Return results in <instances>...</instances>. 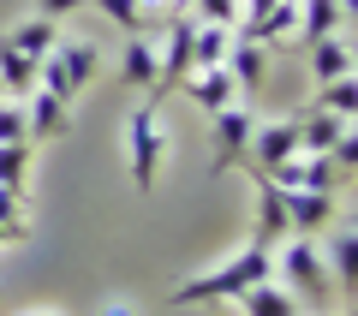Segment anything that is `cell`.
<instances>
[{"instance_id":"6da1fadb","label":"cell","mask_w":358,"mask_h":316,"mask_svg":"<svg viewBox=\"0 0 358 316\" xmlns=\"http://www.w3.org/2000/svg\"><path fill=\"white\" fill-rule=\"evenodd\" d=\"M257 280H275V245H245L239 257L215 268V275H197V280H179L167 292V304H239Z\"/></svg>"},{"instance_id":"7a4b0ae2","label":"cell","mask_w":358,"mask_h":316,"mask_svg":"<svg viewBox=\"0 0 358 316\" xmlns=\"http://www.w3.org/2000/svg\"><path fill=\"white\" fill-rule=\"evenodd\" d=\"M96 72H102L96 42H54V48L42 54V66H36V89H48L54 101L72 108V96H78L84 84H96Z\"/></svg>"},{"instance_id":"3957f363","label":"cell","mask_w":358,"mask_h":316,"mask_svg":"<svg viewBox=\"0 0 358 316\" xmlns=\"http://www.w3.org/2000/svg\"><path fill=\"white\" fill-rule=\"evenodd\" d=\"M162 150H167V138H162V101L150 96L138 114L126 120V155H131V185H138V191L155 185V173H162Z\"/></svg>"},{"instance_id":"277c9868","label":"cell","mask_w":358,"mask_h":316,"mask_svg":"<svg viewBox=\"0 0 358 316\" xmlns=\"http://www.w3.org/2000/svg\"><path fill=\"white\" fill-rule=\"evenodd\" d=\"M275 263H281V275H287V292H293V304H329V268H322V251L310 239H287V251L275 257Z\"/></svg>"},{"instance_id":"5b68a950","label":"cell","mask_w":358,"mask_h":316,"mask_svg":"<svg viewBox=\"0 0 358 316\" xmlns=\"http://www.w3.org/2000/svg\"><path fill=\"white\" fill-rule=\"evenodd\" d=\"M192 13H173V18H167V42H162V72H155V89H150V96L155 101H162L167 96V89H179V84H185V78H192Z\"/></svg>"},{"instance_id":"8992f818","label":"cell","mask_w":358,"mask_h":316,"mask_svg":"<svg viewBox=\"0 0 358 316\" xmlns=\"http://www.w3.org/2000/svg\"><path fill=\"white\" fill-rule=\"evenodd\" d=\"M281 191V185H275ZM281 215H287V239H310L334 221V191H281Z\"/></svg>"},{"instance_id":"52a82bcc","label":"cell","mask_w":358,"mask_h":316,"mask_svg":"<svg viewBox=\"0 0 358 316\" xmlns=\"http://www.w3.org/2000/svg\"><path fill=\"white\" fill-rule=\"evenodd\" d=\"M209 120H215V138H221L215 173H227V167H245V161H251V131H257V120L245 114V101H233V108H221V114H209Z\"/></svg>"},{"instance_id":"ba28073f","label":"cell","mask_w":358,"mask_h":316,"mask_svg":"<svg viewBox=\"0 0 358 316\" xmlns=\"http://www.w3.org/2000/svg\"><path fill=\"white\" fill-rule=\"evenodd\" d=\"M268 185H281V191H334V161L329 155H310V150H299V155H287L281 167H268Z\"/></svg>"},{"instance_id":"9c48e42d","label":"cell","mask_w":358,"mask_h":316,"mask_svg":"<svg viewBox=\"0 0 358 316\" xmlns=\"http://www.w3.org/2000/svg\"><path fill=\"white\" fill-rule=\"evenodd\" d=\"M185 96L197 101V108H203V114H221V108H233V101H245V89H239V78L227 72V60L221 66H197L192 78H185Z\"/></svg>"},{"instance_id":"30bf717a","label":"cell","mask_w":358,"mask_h":316,"mask_svg":"<svg viewBox=\"0 0 358 316\" xmlns=\"http://www.w3.org/2000/svg\"><path fill=\"white\" fill-rule=\"evenodd\" d=\"M287 155H299V120H268V126L251 131V161H245V173H268Z\"/></svg>"},{"instance_id":"8fae6325","label":"cell","mask_w":358,"mask_h":316,"mask_svg":"<svg viewBox=\"0 0 358 316\" xmlns=\"http://www.w3.org/2000/svg\"><path fill=\"white\" fill-rule=\"evenodd\" d=\"M36 66H42V60H30V54H18L13 42L0 36V89H6L13 101H24L30 89H36Z\"/></svg>"},{"instance_id":"7c38bea8","label":"cell","mask_w":358,"mask_h":316,"mask_svg":"<svg viewBox=\"0 0 358 316\" xmlns=\"http://www.w3.org/2000/svg\"><path fill=\"white\" fill-rule=\"evenodd\" d=\"M341 24H346V6H341V0H299V30H293V36L322 42V36H334Z\"/></svg>"},{"instance_id":"4fadbf2b","label":"cell","mask_w":358,"mask_h":316,"mask_svg":"<svg viewBox=\"0 0 358 316\" xmlns=\"http://www.w3.org/2000/svg\"><path fill=\"white\" fill-rule=\"evenodd\" d=\"M310 72H317V84L352 78V42H346V36H322V42H310Z\"/></svg>"},{"instance_id":"5bb4252c","label":"cell","mask_w":358,"mask_h":316,"mask_svg":"<svg viewBox=\"0 0 358 316\" xmlns=\"http://www.w3.org/2000/svg\"><path fill=\"white\" fill-rule=\"evenodd\" d=\"M155 72H162V48H155L150 36H131L126 42V60H120V78L138 89H155Z\"/></svg>"},{"instance_id":"9a60e30c","label":"cell","mask_w":358,"mask_h":316,"mask_svg":"<svg viewBox=\"0 0 358 316\" xmlns=\"http://www.w3.org/2000/svg\"><path fill=\"white\" fill-rule=\"evenodd\" d=\"M24 120H30V143H36V138H54V131H66V101H54L48 89H30Z\"/></svg>"},{"instance_id":"2e32d148","label":"cell","mask_w":358,"mask_h":316,"mask_svg":"<svg viewBox=\"0 0 358 316\" xmlns=\"http://www.w3.org/2000/svg\"><path fill=\"white\" fill-rule=\"evenodd\" d=\"M239 310H245V316H299V304H293V292H287V287L257 280V287L239 299Z\"/></svg>"},{"instance_id":"e0dca14e","label":"cell","mask_w":358,"mask_h":316,"mask_svg":"<svg viewBox=\"0 0 358 316\" xmlns=\"http://www.w3.org/2000/svg\"><path fill=\"white\" fill-rule=\"evenodd\" d=\"M192 24H197V18H192ZM227 48H233V30L227 24H197L192 30V72H197V66H221Z\"/></svg>"},{"instance_id":"ac0fdd59","label":"cell","mask_w":358,"mask_h":316,"mask_svg":"<svg viewBox=\"0 0 358 316\" xmlns=\"http://www.w3.org/2000/svg\"><path fill=\"white\" fill-rule=\"evenodd\" d=\"M227 72L239 78V89L251 96V89L263 84V48H257V42H245V36H233V48H227Z\"/></svg>"},{"instance_id":"d6986e66","label":"cell","mask_w":358,"mask_h":316,"mask_svg":"<svg viewBox=\"0 0 358 316\" xmlns=\"http://www.w3.org/2000/svg\"><path fill=\"white\" fill-rule=\"evenodd\" d=\"M322 268H329V280L352 287V275H358V233H352V227H341V233L329 239V263H322Z\"/></svg>"},{"instance_id":"ffe728a7","label":"cell","mask_w":358,"mask_h":316,"mask_svg":"<svg viewBox=\"0 0 358 316\" xmlns=\"http://www.w3.org/2000/svg\"><path fill=\"white\" fill-rule=\"evenodd\" d=\"M352 108H358V84L352 78H334V84H317V114H334L352 126Z\"/></svg>"},{"instance_id":"44dd1931","label":"cell","mask_w":358,"mask_h":316,"mask_svg":"<svg viewBox=\"0 0 358 316\" xmlns=\"http://www.w3.org/2000/svg\"><path fill=\"white\" fill-rule=\"evenodd\" d=\"M346 131V120H334V114H310V120H299V150H310V155H329V143Z\"/></svg>"},{"instance_id":"7402d4cb","label":"cell","mask_w":358,"mask_h":316,"mask_svg":"<svg viewBox=\"0 0 358 316\" xmlns=\"http://www.w3.org/2000/svg\"><path fill=\"white\" fill-rule=\"evenodd\" d=\"M54 30H60V24L36 13V18H30V24H18V30H13V36H6V42H13L18 54H30V60H42V54L54 48Z\"/></svg>"},{"instance_id":"603a6c76","label":"cell","mask_w":358,"mask_h":316,"mask_svg":"<svg viewBox=\"0 0 358 316\" xmlns=\"http://www.w3.org/2000/svg\"><path fill=\"white\" fill-rule=\"evenodd\" d=\"M30 233V215H24V191H0V245H13Z\"/></svg>"},{"instance_id":"cb8c5ba5","label":"cell","mask_w":358,"mask_h":316,"mask_svg":"<svg viewBox=\"0 0 358 316\" xmlns=\"http://www.w3.org/2000/svg\"><path fill=\"white\" fill-rule=\"evenodd\" d=\"M96 13H108L120 30H131V36H150V24H155V18L138 6V0H96Z\"/></svg>"},{"instance_id":"d4e9b609","label":"cell","mask_w":358,"mask_h":316,"mask_svg":"<svg viewBox=\"0 0 358 316\" xmlns=\"http://www.w3.org/2000/svg\"><path fill=\"white\" fill-rule=\"evenodd\" d=\"M30 173V143H0V191H24Z\"/></svg>"},{"instance_id":"484cf974","label":"cell","mask_w":358,"mask_h":316,"mask_svg":"<svg viewBox=\"0 0 358 316\" xmlns=\"http://www.w3.org/2000/svg\"><path fill=\"white\" fill-rule=\"evenodd\" d=\"M0 143H30L24 101H13V96H0Z\"/></svg>"},{"instance_id":"4316f807","label":"cell","mask_w":358,"mask_h":316,"mask_svg":"<svg viewBox=\"0 0 358 316\" xmlns=\"http://www.w3.org/2000/svg\"><path fill=\"white\" fill-rule=\"evenodd\" d=\"M78 6H84V0H36V13H42V18H54V24H60L66 13H78Z\"/></svg>"},{"instance_id":"83f0119b","label":"cell","mask_w":358,"mask_h":316,"mask_svg":"<svg viewBox=\"0 0 358 316\" xmlns=\"http://www.w3.org/2000/svg\"><path fill=\"white\" fill-rule=\"evenodd\" d=\"M102 316H138V310H131V304H108Z\"/></svg>"}]
</instances>
